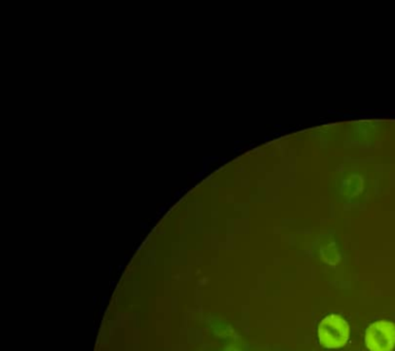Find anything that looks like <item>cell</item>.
I'll list each match as a JSON object with an SVG mask.
<instances>
[{
    "label": "cell",
    "mask_w": 395,
    "mask_h": 351,
    "mask_svg": "<svg viewBox=\"0 0 395 351\" xmlns=\"http://www.w3.org/2000/svg\"><path fill=\"white\" fill-rule=\"evenodd\" d=\"M349 324L339 315H327L318 327V339L326 350L344 347L349 340Z\"/></svg>",
    "instance_id": "1"
},
{
    "label": "cell",
    "mask_w": 395,
    "mask_h": 351,
    "mask_svg": "<svg viewBox=\"0 0 395 351\" xmlns=\"http://www.w3.org/2000/svg\"><path fill=\"white\" fill-rule=\"evenodd\" d=\"M369 351H394L395 324L389 320H378L369 325L364 336Z\"/></svg>",
    "instance_id": "2"
}]
</instances>
